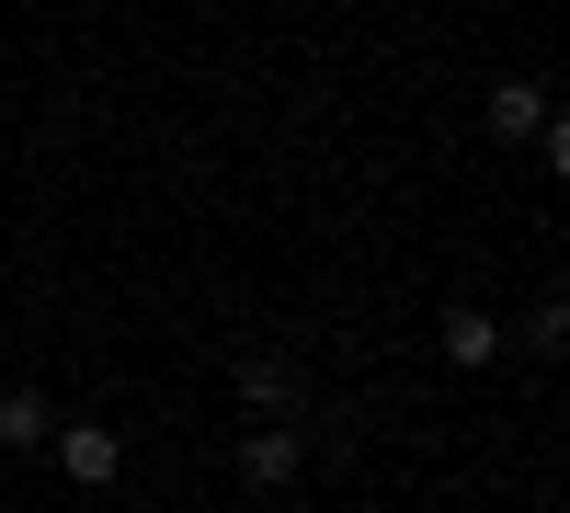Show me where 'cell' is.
<instances>
[{
    "label": "cell",
    "instance_id": "2",
    "mask_svg": "<svg viewBox=\"0 0 570 513\" xmlns=\"http://www.w3.org/2000/svg\"><path fill=\"white\" fill-rule=\"evenodd\" d=\"M46 456H58L80 491H104V480L126 468V434H115V423H58V434H46Z\"/></svg>",
    "mask_w": 570,
    "mask_h": 513
},
{
    "label": "cell",
    "instance_id": "3",
    "mask_svg": "<svg viewBox=\"0 0 570 513\" xmlns=\"http://www.w3.org/2000/svg\"><path fill=\"white\" fill-rule=\"evenodd\" d=\"M434 354L456 365V377H491V365H502V319L491 308H445L434 319Z\"/></svg>",
    "mask_w": 570,
    "mask_h": 513
},
{
    "label": "cell",
    "instance_id": "5",
    "mask_svg": "<svg viewBox=\"0 0 570 513\" xmlns=\"http://www.w3.org/2000/svg\"><path fill=\"white\" fill-rule=\"evenodd\" d=\"M46 434H58L46 388H0V445H12V456H46Z\"/></svg>",
    "mask_w": 570,
    "mask_h": 513
},
{
    "label": "cell",
    "instance_id": "7",
    "mask_svg": "<svg viewBox=\"0 0 570 513\" xmlns=\"http://www.w3.org/2000/svg\"><path fill=\"white\" fill-rule=\"evenodd\" d=\"M559 343H570V308H559V297H537V319H525V354H537V365H548V354H559Z\"/></svg>",
    "mask_w": 570,
    "mask_h": 513
},
{
    "label": "cell",
    "instance_id": "6",
    "mask_svg": "<svg viewBox=\"0 0 570 513\" xmlns=\"http://www.w3.org/2000/svg\"><path fill=\"white\" fill-rule=\"evenodd\" d=\"M240 399H252V423H285V399H297V365H274V354H240Z\"/></svg>",
    "mask_w": 570,
    "mask_h": 513
},
{
    "label": "cell",
    "instance_id": "1",
    "mask_svg": "<svg viewBox=\"0 0 570 513\" xmlns=\"http://www.w3.org/2000/svg\"><path fill=\"white\" fill-rule=\"evenodd\" d=\"M297 468H308V434H297V423H252V434H240V480H252L263 502L297 491Z\"/></svg>",
    "mask_w": 570,
    "mask_h": 513
},
{
    "label": "cell",
    "instance_id": "4",
    "mask_svg": "<svg viewBox=\"0 0 570 513\" xmlns=\"http://www.w3.org/2000/svg\"><path fill=\"white\" fill-rule=\"evenodd\" d=\"M480 115H491L502 149H513V137H537V126H548V80H491V103H480Z\"/></svg>",
    "mask_w": 570,
    "mask_h": 513
}]
</instances>
